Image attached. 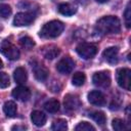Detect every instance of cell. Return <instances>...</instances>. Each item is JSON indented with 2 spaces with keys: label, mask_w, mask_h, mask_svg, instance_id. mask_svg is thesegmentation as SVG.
<instances>
[{
  "label": "cell",
  "mask_w": 131,
  "mask_h": 131,
  "mask_svg": "<svg viewBox=\"0 0 131 131\" xmlns=\"http://www.w3.org/2000/svg\"><path fill=\"white\" fill-rule=\"evenodd\" d=\"M96 30L101 34H118L121 30V23L116 16H103L96 23Z\"/></svg>",
  "instance_id": "1"
},
{
  "label": "cell",
  "mask_w": 131,
  "mask_h": 131,
  "mask_svg": "<svg viewBox=\"0 0 131 131\" xmlns=\"http://www.w3.org/2000/svg\"><path fill=\"white\" fill-rule=\"evenodd\" d=\"M64 29L63 23L59 20H51L46 23L41 31H40V36L45 39H51V38H56L58 37Z\"/></svg>",
  "instance_id": "2"
},
{
  "label": "cell",
  "mask_w": 131,
  "mask_h": 131,
  "mask_svg": "<svg viewBox=\"0 0 131 131\" xmlns=\"http://www.w3.org/2000/svg\"><path fill=\"white\" fill-rule=\"evenodd\" d=\"M76 52L82 58L89 59V58H92L97 53V47H96V45H94L92 43L82 42V43H80V44L77 45Z\"/></svg>",
  "instance_id": "3"
},
{
  "label": "cell",
  "mask_w": 131,
  "mask_h": 131,
  "mask_svg": "<svg viewBox=\"0 0 131 131\" xmlns=\"http://www.w3.org/2000/svg\"><path fill=\"white\" fill-rule=\"evenodd\" d=\"M0 52L10 60H16L19 57L18 49L7 40H3L0 43Z\"/></svg>",
  "instance_id": "4"
},
{
  "label": "cell",
  "mask_w": 131,
  "mask_h": 131,
  "mask_svg": "<svg viewBox=\"0 0 131 131\" xmlns=\"http://www.w3.org/2000/svg\"><path fill=\"white\" fill-rule=\"evenodd\" d=\"M117 82L119 86L125 90H130L131 85V71L127 68L119 69L117 71Z\"/></svg>",
  "instance_id": "5"
},
{
  "label": "cell",
  "mask_w": 131,
  "mask_h": 131,
  "mask_svg": "<svg viewBox=\"0 0 131 131\" xmlns=\"http://www.w3.org/2000/svg\"><path fill=\"white\" fill-rule=\"evenodd\" d=\"M92 82L95 86L106 88L111 85V76L108 72H97L92 77Z\"/></svg>",
  "instance_id": "6"
},
{
  "label": "cell",
  "mask_w": 131,
  "mask_h": 131,
  "mask_svg": "<svg viewBox=\"0 0 131 131\" xmlns=\"http://www.w3.org/2000/svg\"><path fill=\"white\" fill-rule=\"evenodd\" d=\"M35 19L33 12H19L13 18V25L16 27H24L31 25Z\"/></svg>",
  "instance_id": "7"
},
{
  "label": "cell",
  "mask_w": 131,
  "mask_h": 131,
  "mask_svg": "<svg viewBox=\"0 0 131 131\" xmlns=\"http://www.w3.org/2000/svg\"><path fill=\"white\" fill-rule=\"evenodd\" d=\"M75 67V62L74 60L69 57V56H66V57H62L56 64V70L58 73H60L61 75H68L70 74L73 69Z\"/></svg>",
  "instance_id": "8"
},
{
  "label": "cell",
  "mask_w": 131,
  "mask_h": 131,
  "mask_svg": "<svg viewBox=\"0 0 131 131\" xmlns=\"http://www.w3.org/2000/svg\"><path fill=\"white\" fill-rule=\"evenodd\" d=\"M88 101L93 105L101 106L105 104V96L102 92L98 90H93L88 93Z\"/></svg>",
  "instance_id": "9"
},
{
  "label": "cell",
  "mask_w": 131,
  "mask_h": 131,
  "mask_svg": "<svg viewBox=\"0 0 131 131\" xmlns=\"http://www.w3.org/2000/svg\"><path fill=\"white\" fill-rule=\"evenodd\" d=\"M12 96L20 101H27L31 97V91L28 87L18 86L12 90Z\"/></svg>",
  "instance_id": "10"
},
{
  "label": "cell",
  "mask_w": 131,
  "mask_h": 131,
  "mask_svg": "<svg viewBox=\"0 0 131 131\" xmlns=\"http://www.w3.org/2000/svg\"><path fill=\"white\" fill-rule=\"evenodd\" d=\"M64 107L68 111H76L80 106V99L78 98L77 95L74 94H67L64 96Z\"/></svg>",
  "instance_id": "11"
},
{
  "label": "cell",
  "mask_w": 131,
  "mask_h": 131,
  "mask_svg": "<svg viewBox=\"0 0 131 131\" xmlns=\"http://www.w3.org/2000/svg\"><path fill=\"white\" fill-rule=\"evenodd\" d=\"M118 53H119V50L117 47H108L106 48L103 52H102V56L103 58L108 62V63H112V64H115L118 62Z\"/></svg>",
  "instance_id": "12"
},
{
  "label": "cell",
  "mask_w": 131,
  "mask_h": 131,
  "mask_svg": "<svg viewBox=\"0 0 131 131\" xmlns=\"http://www.w3.org/2000/svg\"><path fill=\"white\" fill-rule=\"evenodd\" d=\"M33 70H34L35 78H36L38 81L43 82V81H45V80L47 79L49 72H48V70H47L44 66H42V64H40V63H36L35 66H33Z\"/></svg>",
  "instance_id": "13"
},
{
  "label": "cell",
  "mask_w": 131,
  "mask_h": 131,
  "mask_svg": "<svg viewBox=\"0 0 131 131\" xmlns=\"http://www.w3.org/2000/svg\"><path fill=\"white\" fill-rule=\"evenodd\" d=\"M13 79L17 84H25L27 82L28 79V75H27V71L25 68L23 67H18L14 70L13 72Z\"/></svg>",
  "instance_id": "14"
},
{
  "label": "cell",
  "mask_w": 131,
  "mask_h": 131,
  "mask_svg": "<svg viewBox=\"0 0 131 131\" xmlns=\"http://www.w3.org/2000/svg\"><path fill=\"white\" fill-rule=\"evenodd\" d=\"M31 120L34 123V125L41 127L46 123V115L41 111H34L31 114Z\"/></svg>",
  "instance_id": "15"
},
{
  "label": "cell",
  "mask_w": 131,
  "mask_h": 131,
  "mask_svg": "<svg viewBox=\"0 0 131 131\" xmlns=\"http://www.w3.org/2000/svg\"><path fill=\"white\" fill-rule=\"evenodd\" d=\"M58 11L62 15L71 16V15L76 13L77 9H76V7L74 5H72L70 3H61V4L58 5Z\"/></svg>",
  "instance_id": "16"
},
{
  "label": "cell",
  "mask_w": 131,
  "mask_h": 131,
  "mask_svg": "<svg viewBox=\"0 0 131 131\" xmlns=\"http://www.w3.org/2000/svg\"><path fill=\"white\" fill-rule=\"evenodd\" d=\"M16 111H17V107L14 101H11V100L6 101L3 105V112L7 117H10V118L15 117Z\"/></svg>",
  "instance_id": "17"
},
{
  "label": "cell",
  "mask_w": 131,
  "mask_h": 131,
  "mask_svg": "<svg viewBox=\"0 0 131 131\" xmlns=\"http://www.w3.org/2000/svg\"><path fill=\"white\" fill-rule=\"evenodd\" d=\"M44 108L48 113H56L59 110V101L57 99H49L44 103Z\"/></svg>",
  "instance_id": "18"
},
{
  "label": "cell",
  "mask_w": 131,
  "mask_h": 131,
  "mask_svg": "<svg viewBox=\"0 0 131 131\" xmlns=\"http://www.w3.org/2000/svg\"><path fill=\"white\" fill-rule=\"evenodd\" d=\"M89 117L95 121L98 125H104L105 122H106V118H105V115L102 113V112H92L89 114Z\"/></svg>",
  "instance_id": "19"
},
{
  "label": "cell",
  "mask_w": 131,
  "mask_h": 131,
  "mask_svg": "<svg viewBox=\"0 0 131 131\" xmlns=\"http://www.w3.org/2000/svg\"><path fill=\"white\" fill-rule=\"evenodd\" d=\"M59 48L55 47V46H49L47 49H45L43 51L44 57L47 59H53L55 57H57V55L59 54Z\"/></svg>",
  "instance_id": "20"
},
{
  "label": "cell",
  "mask_w": 131,
  "mask_h": 131,
  "mask_svg": "<svg viewBox=\"0 0 131 131\" xmlns=\"http://www.w3.org/2000/svg\"><path fill=\"white\" fill-rule=\"evenodd\" d=\"M85 80H86L85 74L82 73V72H77V73L74 74V76L72 78V83H73V85H75L77 87H80L85 83Z\"/></svg>",
  "instance_id": "21"
},
{
  "label": "cell",
  "mask_w": 131,
  "mask_h": 131,
  "mask_svg": "<svg viewBox=\"0 0 131 131\" xmlns=\"http://www.w3.org/2000/svg\"><path fill=\"white\" fill-rule=\"evenodd\" d=\"M51 129L54 131H66L68 129V122L63 119H58L53 122Z\"/></svg>",
  "instance_id": "22"
},
{
  "label": "cell",
  "mask_w": 131,
  "mask_h": 131,
  "mask_svg": "<svg viewBox=\"0 0 131 131\" xmlns=\"http://www.w3.org/2000/svg\"><path fill=\"white\" fill-rule=\"evenodd\" d=\"M112 126L116 131H123L128 129V126L122 119H114L112 122Z\"/></svg>",
  "instance_id": "23"
},
{
  "label": "cell",
  "mask_w": 131,
  "mask_h": 131,
  "mask_svg": "<svg viewBox=\"0 0 131 131\" xmlns=\"http://www.w3.org/2000/svg\"><path fill=\"white\" fill-rule=\"evenodd\" d=\"M76 131H95V128L88 122H80L76 127Z\"/></svg>",
  "instance_id": "24"
},
{
  "label": "cell",
  "mask_w": 131,
  "mask_h": 131,
  "mask_svg": "<svg viewBox=\"0 0 131 131\" xmlns=\"http://www.w3.org/2000/svg\"><path fill=\"white\" fill-rule=\"evenodd\" d=\"M19 43L21 44L23 47H25V48H27V49H31V48L35 45L34 40H33L31 37H29V36L21 37V38L19 39Z\"/></svg>",
  "instance_id": "25"
},
{
  "label": "cell",
  "mask_w": 131,
  "mask_h": 131,
  "mask_svg": "<svg viewBox=\"0 0 131 131\" xmlns=\"http://www.w3.org/2000/svg\"><path fill=\"white\" fill-rule=\"evenodd\" d=\"M11 14V7L8 4H0V16L3 18L9 17Z\"/></svg>",
  "instance_id": "26"
},
{
  "label": "cell",
  "mask_w": 131,
  "mask_h": 131,
  "mask_svg": "<svg viewBox=\"0 0 131 131\" xmlns=\"http://www.w3.org/2000/svg\"><path fill=\"white\" fill-rule=\"evenodd\" d=\"M9 83V76L4 72H0V88H7Z\"/></svg>",
  "instance_id": "27"
},
{
  "label": "cell",
  "mask_w": 131,
  "mask_h": 131,
  "mask_svg": "<svg viewBox=\"0 0 131 131\" xmlns=\"http://www.w3.org/2000/svg\"><path fill=\"white\" fill-rule=\"evenodd\" d=\"M124 18H125V24L127 28H130L131 25V10H130V3L127 4L126 10L124 12Z\"/></svg>",
  "instance_id": "28"
},
{
  "label": "cell",
  "mask_w": 131,
  "mask_h": 131,
  "mask_svg": "<svg viewBox=\"0 0 131 131\" xmlns=\"http://www.w3.org/2000/svg\"><path fill=\"white\" fill-rule=\"evenodd\" d=\"M74 1L77 2V3H79V4H81V5H86L89 0H74Z\"/></svg>",
  "instance_id": "29"
},
{
  "label": "cell",
  "mask_w": 131,
  "mask_h": 131,
  "mask_svg": "<svg viewBox=\"0 0 131 131\" xmlns=\"http://www.w3.org/2000/svg\"><path fill=\"white\" fill-rule=\"evenodd\" d=\"M19 129L25 130V129H26V127H19V126H14V127H12V130H19Z\"/></svg>",
  "instance_id": "30"
},
{
  "label": "cell",
  "mask_w": 131,
  "mask_h": 131,
  "mask_svg": "<svg viewBox=\"0 0 131 131\" xmlns=\"http://www.w3.org/2000/svg\"><path fill=\"white\" fill-rule=\"evenodd\" d=\"M108 1L110 0H96V2H98V3H106Z\"/></svg>",
  "instance_id": "31"
},
{
  "label": "cell",
  "mask_w": 131,
  "mask_h": 131,
  "mask_svg": "<svg viewBox=\"0 0 131 131\" xmlns=\"http://www.w3.org/2000/svg\"><path fill=\"white\" fill-rule=\"evenodd\" d=\"M3 67V62H2V60H1V58H0V69Z\"/></svg>",
  "instance_id": "32"
},
{
  "label": "cell",
  "mask_w": 131,
  "mask_h": 131,
  "mask_svg": "<svg viewBox=\"0 0 131 131\" xmlns=\"http://www.w3.org/2000/svg\"><path fill=\"white\" fill-rule=\"evenodd\" d=\"M2 30V26H1V24H0V31Z\"/></svg>",
  "instance_id": "33"
}]
</instances>
